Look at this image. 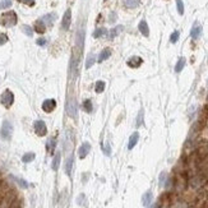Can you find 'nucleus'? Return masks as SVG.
Wrapping results in <instances>:
<instances>
[{
	"label": "nucleus",
	"instance_id": "obj_1",
	"mask_svg": "<svg viewBox=\"0 0 208 208\" xmlns=\"http://www.w3.org/2000/svg\"><path fill=\"white\" fill-rule=\"evenodd\" d=\"M17 21H18V18H17V14L15 12L10 10V12H7V13H3L2 14V18H0V23H2V26L4 27H13L17 24Z\"/></svg>",
	"mask_w": 208,
	"mask_h": 208
},
{
	"label": "nucleus",
	"instance_id": "obj_2",
	"mask_svg": "<svg viewBox=\"0 0 208 208\" xmlns=\"http://www.w3.org/2000/svg\"><path fill=\"white\" fill-rule=\"evenodd\" d=\"M79 61H81V54L77 55V52L74 51V54L72 55V59H70V69H69V73H70V79L74 81L75 77L78 74V67H79Z\"/></svg>",
	"mask_w": 208,
	"mask_h": 208
},
{
	"label": "nucleus",
	"instance_id": "obj_3",
	"mask_svg": "<svg viewBox=\"0 0 208 208\" xmlns=\"http://www.w3.org/2000/svg\"><path fill=\"white\" fill-rule=\"evenodd\" d=\"M12 134H13V125L10 124V121L4 120L2 125V130H0V137L4 141H9L12 138Z\"/></svg>",
	"mask_w": 208,
	"mask_h": 208
},
{
	"label": "nucleus",
	"instance_id": "obj_4",
	"mask_svg": "<svg viewBox=\"0 0 208 208\" xmlns=\"http://www.w3.org/2000/svg\"><path fill=\"white\" fill-rule=\"evenodd\" d=\"M67 112L68 115L73 119L77 118V112H78V104H77V100L74 97H70L67 102Z\"/></svg>",
	"mask_w": 208,
	"mask_h": 208
},
{
	"label": "nucleus",
	"instance_id": "obj_5",
	"mask_svg": "<svg viewBox=\"0 0 208 208\" xmlns=\"http://www.w3.org/2000/svg\"><path fill=\"white\" fill-rule=\"evenodd\" d=\"M0 101H2V104L8 109V107H10V106L13 105V102H14V94H13L9 89H7V91H4V92L2 93Z\"/></svg>",
	"mask_w": 208,
	"mask_h": 208
},
{
	"label": "nucleus",
	"instance_id": "obj_6",
	"mask_svg": "<svg viewBox=\"0 0 208 208\" xmlns=\"http://www.w3.org/2000/svg\"><path fill=\"white\" fill-rule=\"evenodd\" d=\"M189 184H190V186L194 188V189H199L205 184V178L200 174H197L189 180Z\"/></svg>",
	"mask_w": 208,
	"mask_h": 208
},
{
	"label": "nucleus",
	"instance_id": "obj_7",
	"mask_svg": "<svg viewBox=\"0 0 208 208\" xmlns=\"http://www.w3.org/2000/svg\"><path fill=\"white\" fill-rule=\"evenodd\" d=\"M35 131H36V134H37V136H40V137L46 136V133H47L46 124H45L42 120H37V121H35Z\"/></svg>",
	"mask_w": 208,
	"mask_h": 208
},
{
	"label": "nucleus",
	"instance_id": "obj_8",
	"mask_svg": "<svg viewBox=\"0 0 208 208\" xmlns=\"http://www.w3.org/2000/svg\"><path fill=\"white\" fill-rule=\"evenodd\" d=\"M70 22H72V10H70V9H68V10L65 12L64 17H63V22H61V28H63L64 31L69 29V27H70Z\"/></svg>",
	"mask_w": 208,
	"mask_h": 208
},
{
	"label": "nucleus",
	"instance_id": "obj_9",
	"mask_svg": "<svg viewBox=\"0 0 208 208\" xmlns=\"http://www.w3.org/2000/svg\"><path fill=\"white\" fill-rule=\"evenodd\" d=\"M55 107H56V101H55V100H51V99L45 100L44 104H42V110H44L45 112H51V111H54Z\"/></svg>",
	"mask_w": 208,
	"mask_h": 208
},
{
	"label": "nucleus",
	"instance_id": "obj_10",
	"mask_svg": "<svg viewBox=\"0 0 208 208\" xmlns=\"http://www.w3.org/2000/svg\"><path fill=\"white\" fill-rule=\"evenodd\" d=\"M91 151V144L88 142H84L79 149H78V155H79V158H86V156L88 155V152Z\"/></svg>",
	"mask_w": 208,
	"mask_h": 208
},
{
	"label": "nucleus",
	"instance_id": "obj_11",
	"mask_svg": "<svg viewBox=\"0 0 208 208\" xmlns=\"http://www.w3.org/2000/svg\"><path fill=\"white\" fill-rule=\"evenodd\" d=\"M142 63H143V60H142V58H139V56H131V58L126 61V64L130 68H138Z\"/></svg>",
	"mask_w": 208,
	"mask_h": 208
},
{
	"label": "nucleus",
	"instance_id": "obj_12",
	"mask_svg": "<svg viewBox=\"0 0 208 208\" xmlns=\"http://www.w3.org/2000/svg\"><path fill=\"white\" fill-rule=\"evenodd\" d=\"M200 35H202V26H199V24H194L193 28H192V31H190L192 39L197 40V39H199V37H200Z\"/></svg>",
	"mask_w": 208,
	"mask_h": 208
},
{
	"label": "nucleus",
	"instance_id": "obj_13",
	"mask_svg": "<svg viewBox=\"0 0 208 208\" xmlns=\"http://www.w3.org/2000/svg\"><path fill=\"white\" fill-rule=\"evenodd\" d=\"M55 147H56V139H55V138H50V139H47L46 149H47V153H49V155H52V153H54Z\"/></svg>",
	"mask_w": 208,
	"mask_h": 208
},
{
	"label": "nucleus",
	"instance_id": "obj_14",
	"mask_svg": "<svg viewBox=\"0 0 208 208\" xmlns=\"http://www.w3.org/2000/svg\"><path fill=\"white\" fill-rule=\"evenodd\" d=\"M35 31H36L37 33H44V32L46 31V24L44 23L42 19L36 21V23H35Z\"/></svg>",
	"mask_w": 208,
	"mask_h": 208
},
{
	"label": "nucleus",
	"instance_id": "obj_15",
	"mask_svg": "<svg viewBox=\"0 0 208 208\" xmlns=\"http://www.w3.org/2000/svg\"><path fill=\"white\" fill-rule=\"evenodd\" d=\"M73 162H74V158H73V156H69V157L67 158V162H65V174H67L68 176H70V175H72Z\"/></svg>",
	"mask_w": 208,
	"mask_h": 208
},
{
	"label": "nucleus",
	"instance_id": "obj_16",
	"mask_svg": "<svg viewBox=\"0 0 208 208\" xmlns=\"http://www.w3.org/2000/svg\"><path fill=\"white\" fill-rule=\"evenodd\" d=\"M138 139H139V134H138V133H133V134H131V136H130V138H129L128 148H129V149H133V148L136 147V144H137Z\"/></svg>",
	"mask_w": 208,
	"mask_h": 208
},
{
	"label": "nucleus",
	"instance_id": "obj_17",
	"mask_svg": "<svg viewBox=\"0 0 208 208\" xmlns=\"http://www.w3.org/2000/svg\"><path fill=\"white\" fill-rule=\"evenodd\" d=\"M152 198H153L152 192H147V193H144L143 197H142V203H143V205H144V207H148V205L151 204V202H152Z\"/></svg>",
	"mask_w": 208,
	"mask_h": 208
},
{
	"label": "nucleus",
	"instance_id": "obj_18",
	"mask_svg": "<svg viewBox=\"0 0 208 208\" xmlns=\"http://www.w3.org/2000/svg\"><path fill=\"white\" fill-rule=\"evenodd\" d=\"M138 28H139V31H141V33H142L143 36H146V37L149 36V28H148V24H147L146 21H141Z\"/></svg>",
	"mask_w": 208,
	"mask_h": 208
},
{
	"label": "nucleus",
	"instance_id": "obj_19",
	"mask_svg": "<svg viewBox=\"0 0 208 208\" xmlns=\"http://www.w3.org/2000/svg\"><path fill=\"white\" fill-rule=\"evenodd\" d=\"M111 55V50L110 49H104L102 51H101V54L99 55V63H102V61H105L106 59H109V56Z\"/></svg>",
	"mask_w": 208,
	"mask_h": 208
},
{
	"label": "nucleus",
	"instance_id": "obj_20",
	"mask_svg": "<svg viewBox=\"0 0 208 208\" xmlns=\"http://www.w3.org/2000/svg\"><path fill=\"white\" fill-rule=\"evenodd\" d=\"M60 158H61V155H60V152H58V153L55 155V157H54V160H52V165H51V167H52L54 171H58L59 165H60Z\"/></svg>",
	"mask_w": 208,
	"mask_h": 208
},
{
	"label": "nucleus",
	"instance_id": "obj_21",
	"mask_svg": "<svg viewBox=\"0 0 208 208\" xmlns=\"http://www.w3.org/2000/svg\"><path fill=\"white\" fill-rule=\"evenodd\" d=\"M55 18H56V15H55V14H47V15L42 17L41 19L44 21V23H45V24H49V26H51V24H52V22L55 21Z\"/></svg>",
	"mask_w": 208,
	"mask_h": 208
},
{
	"label": "nucleus",
	"instance_id": "obj_22",
	"mask_svg": "<svg viewBox=\"0 0 208 208\" xmlns=\"http://www.w3.org/2000/svg\"><path fill=\"white\" fill-rule=\"evenodd\" d=\"M121 31H123V26H118L115 28H112L110 31V33H109V37H110V39H114V37H116Z\"/></svg>",
	"mask_w": 208,
	"mask_h": 208
},
{
	"label": "nucleus",
	"instance_id": "obj_23",
	"mask_svg": "<svg viewBox=\"0 0 208 208\" xmlns=\"http://www.w3.org/2000/svg\"><path fill=\"white\" fill-rule=\"evenodd\" d=\"M184 67H185V59H184V58H180V59H179V61L176 63L175 72H176V73H180V72L184 69Z\"/></svg>",
	"mask_w": 208,
	"mask_h": 208
},
{
	"label": "nucleus",
	"instance_id": "obj_24",
	"mask_svg": "<svg viewBox=\"0 0 208 208\" xmlns=\"http://www.w3.org/2000/svg\"><path fill=\"white\" fill-rule=\"evenodd\" d=\"M83 109H84L86 112H92V110H93L92 101H91V100H86V101L83 102Z\"/></svg>",
	"mask_w": 208,
	"mask_h": 208
},
{
	"label": "nucleus",
	"instance_id": "obj_25",
	"mask_svg": "<svg viewBox=\"0 0 208 208\" xmlns=\"http://www.w3.org/2000/svg\"><path fill=\"white\" fill-rule=\"evenodd\" d=\"M33 160H35V153H32V152H28V153H26V155L22 157V161H23L24 163H28V162L33 161Z\"/></svg>",
	"mask_w": 208,
	"mask_h": 208
},
{
	"label": "nucleus",
	"instance_id": "obj_26",
	"mask_svg": "<svg viewBox=\"0 0 208 208\" xmlns=\"http://www.w3.org/2000/svg\"><path fill=\"white\" fill-rule=\"evenodd\" d=\"M94 61H96V56H94L93 54H89L88 59H87V61H86V68H91V67L94 64Z\"/></svg>",
	"mask_w": 208,
	"mask_h": 208
},
{
	"label": "nucleus",
	"instance_id": "obj_27",
	"mask_svg": "<svg viewBox=\"0 0 208 208\" xmlns=\"http://www.w3.org/2000/svg\"><path fill=\"white\" fill-rule=\"evenodd\" d=\"M125 5L128 7V8H137L138 5H139V0H126L125 2Z\"/></svg>",
	"mask_w": 208,
	"mask_h": 208
},
{
	"label": "nucleus",
	"instance_id": "obj_28",
	"mask_svg": "<svg viewBox=\"0 0 208 208\" xmlns=\"http://www.w3.org/2000/svg\"><path fill=\"white\" fill-rule=\"evenodd\" d=\"M105 33H107V29H106V28H99V29H96V31L93 32V37H94V39H97V37L104 36Z\"/></svg>",
	"mask_w": 208,
	"mask_h": 208
},
{
	"label": "nucleus",
	"instance_id": "obj_29",
	"mask_svg": "<svg viewBox=\"0 0 208 208\" xmlns=\"http://www.w3.org/2000/svg\"><path fill=\"white\" fill-rule=\"evenodd\" d=\"M105 82H102V81H99L97 83H96V88H94V89H96V92L97 93H101V92H104V89H105Z\"/></svg>",
	"mask_w": 208,
	"mask_h": 208
},
{
	"label": "nucleus",
	"instance_id": "obj_30",
	"mask_svg": "<svg viewBox=\"0 0 208 208\" xmlns=\"http://www.w3.org/2000/svg\"><path fill=\"white\" fill-rule=\"evenodd\" d=\"M171 208H188V203H185L183 200H178L171 205Z\"/></svg>",
	"mask_w": 208,
	"mask_h": 208
},
{
	"label": "nucleus",
	"instance_id": "obj_31",
	"mask_svg": "<svg viewBox=\"0 0 208 208\" xmlns=\"http://www.w3.org/2000/svg\"><path fill=\"white\" fill-rule=\"evenodd\" d=\"M12 5V0H0V9H7Z\"/></svg>",
	"mask_w": 208,
	"mask_h": 208
},
{
	"label": "nucleus",
	"instance_id": "obj_32",
	"mask_svg": "<svg viewBox=\"0 0 208 208\" xmlns=\"http://www.w3.org/2000/svg\"><path fill=\"white\" fill-rule=\"evenodd\" d=\"M176 5H178V12L180 15L184 14V3H183V0H176Z\"/></svg>",
	"mask_w": 208,
	"mask_h": 208
},
{
	"label": "nucleus",
	"instance_id": "obj_33",
	"mask_svg": "<svg viewBox=\"0 0 208 208\" xmlns=\"http://www.w3.org/2000/svg\"><path fill=\"white\" fill-rule=\"evenodd\" d=\"M179 36H180L179 31H175V32H173L171 37H170V42H171V44H175V42L179 40Z\"/></svg>",
	"mask_w": 208,
	"mask_h": 208
},
{
	"label": "nucleus",
	"instance_id": "obj_34",
	"mask_svg": "<svg viewBox=\"0 0 208 208\" xmlns=\"http://www.w3.org/2000/svg\"><path fill=\"white\" fill-rule=\"evenodd\" d=\"M14 180H15L18 184H19L22 188H24V189H26V188H28V183H27L26 180H23V179H19V178H14Z\"/></svg>",
	"mask_w": 208,
	"mask_h": 208
},
{
	"label": "nucleus",
	"instance_id": "obj_35",
	"mask_svg": "<svg viewBox=\"0 0 208 208\" xmlns=\"http://www.w3.org/2000/svg\"><path fill=\"white\" fill-rule=\"evenodd\" d=\"M143 115H144V111L141 110V111H139V115H138V118H137V126H141V125L143 124Z\"/></svg>",
	"mask_w": 208,
	"mask_h": 208
},
{
	"label": "nucleus",
	"instance_id": "obj_36",
	"mask_svg": "<svg viewBox=\"0 0 208 208\" xmlns=\"http://www.w3.org/2000/svg\"><path fill=\"white\" fill-rule=\"evenodd\" d=\"M22 31H23L27 36H29V37L33 35V29H32L29 26H23V27H22Z\"/></svg>",
	"mask_w": 208,
	"mask_h": 208
},
{
	"label": "nucleus",
	"instance_id": "obj_37",
	"mask_svg": "<svg viewBox=\"0 0 208 208\" xmlns=\"http://www.w3.org/2000/svg\"><path fill=\"white\" fill-rule=\"evenodd\" d=\"M8 42V36L5 33H0V45H4Z\"/></svg>",
	"mask_w": 208,
	"mask_h": 208
},
{
	"label": "nucleus",
	"instance_id": "obj_38",
	"mask_svg": "<svg viewBox=\"0 0 208 208\" xmlns=\"http://www.w3.org/2000/svg\"><path fill=\"white\" fill-rule=\"evenodd\" d=\"M166 173H161V175H160V185L162 186V185H165V183H166Z\"/></svg>",
	"mask_w": 208,
	"mask_h": 208
},
{
	"label": "nucleus",
	"instance_id": "obj_39",
	"mask_svg": "<svg viewBox=\"0 0 208 208\" xmlns=\"http://www.w3.org/2000/svg\"><path fill=\"white\" fill-rule=\"evenodd\" d=\"M19 2L23 3V4H27V5H29V7L35 5V0H19Z\"/></svg>",
	"mask_w": 208,
	"mask_h": 208
},
{
	"label": "nucleus",
	"instance_id": "obj_40",
	"mask_svg": "<svg viewBox=\"0 0 208 208\" xmlns=\"http://www.w3.org/2000/svg\"><path fill=\"white\" fill-rule=\"evenodd\" d=\"M37 42V45H40V46H44L45 44H46V39H39L36 41Z\"/></svg>",
	"mask_w": 208,
	"mask_h": 208
},
{
	"label": "nucleus",
	"instance_id": "obj_41",
	"mask_svg": "<svg viewBox=\"0 0 208 208\" xmlns=\"http://www.w3.org/2000/svg\"><path fill=\"white\" fill-rule=\"evenodd\" d=\"M110 153H111L110 146H106V147H105V155H106V156H110Z\"/></svg>",
	"mask_w": 208,
	"mask_h": 208
}]
</instances>
